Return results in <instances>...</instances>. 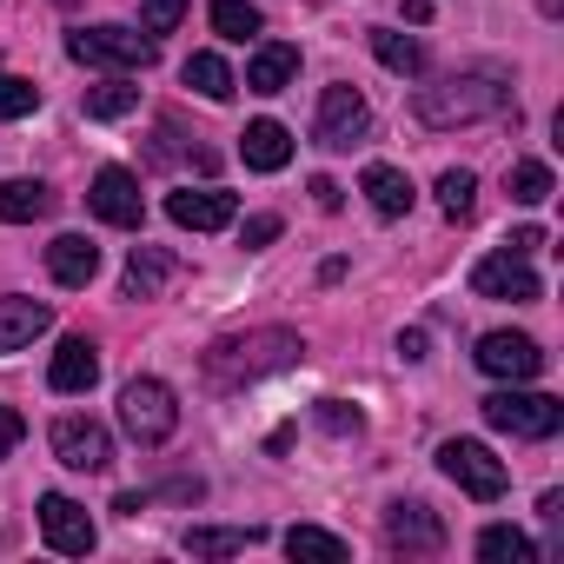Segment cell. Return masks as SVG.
<instances>
[{
  "label": "cell",
  "mask_w": 564,
  "mask_h": 564,
  "mask_svg": "<svg viewBox=\"0 0 564 564\" xmlns=\"http://www.w3.org/2000/svg\"><path fill=\"white\" fill-rule=\"evenodd\" d=\"M300 352H306L300 333H286V326H259V333H232V339L206 346L199 372H206L213 392H239V386H252V379H265V372H279V366H293Z\"/></svg>",
  "instance_id": "1"
},
{
  "label": "cell",
  "mask_w": 564,
  "mask_h": 564,
  "mask_svg": "<svg viewBox=\"0 0 564 564\" xmlns=\"http://www.w3.org/2000/svg\"><path fill=\"white\" fill-rule=\"evenodd\" d=\"M511 107V87H505V74H452V80H438V87H419L412 94V113H419V127H471V120H491V113H505Z\"/></svg>",
  "instance_id": "2"
},
{
  "label": "cell",
  "mask_w": 564,
  "mask_h": 564,
  "mask_svg": "<svg viewBox=\"0 0 564 564\" xmlns=\"http://www.w3.org/2000/svg\"><path fill=\"white\" fill-rule=\"evenodd\" d=\"M120 425H127L133 445H166L173 425H180L173 386H166V379H127V386H120Z\"/></svg>",
  "instance_id": "3"
},
{
  "label": "cell",
  "mask_w": 564,
  "mask_h": 564,
  "mask_svg": "<svg viewBox=\"0 0 564 564\" xmlns=\"http://www.w3.org/2000/svg\"><path fill=\"white\" fill-rule=\"evenodd\" d=\"M438 471H445L465 498H478V505L505 498V485H511L505 458H491V445H478V438H445V445H438Z\"/></svg>",
  "instance_id": "4"
},
{
  "label": "cell",
  "mask_w": 564,
  "mask_h": 564,
  "mask_svg": "<svg viewBox=\"0 0 564 564\" xmlns=\"http://www.w3.org/2000/svg\"><path fill=\"white\" fill-rule=\"evenodd\" d=\"M67 54H74L80 67H120V74H140V67H153L160 41L133 34V28H80V34H67Z\"/></svg>",
  "instance_id": "5"
},
{
  "label": "cell",
  "mask_w": 564,
  "mask_h": 564,
  "mask_svg": "<svg viewBox=\"0 0 564 564\" xmlns=\"http://www.w3.org/2000/svg\"><path fill=\"white\" fill-rule=\"evenodd\" d=\"M478 412L491 432H511V438H557V425H564V405L544 392H491Z\"/></svg>",
  "instance_id": "6"
},
{
  "label": "cell",
  "mask_w": 564,
  "mask_h": 564,
  "mask_svg": "<svg viewBox=\"0 0 564 564\" xmlns=\"http://www.w3.org/2000/svg\"><path fill=\"white\" fill-rule=\"evenodd\" d=\"M372 133V107H366V94L359 87H326L319 94V120H313V140L326 147V153H352L359 140Z\"/></svg>",
  "instance_id": "7"
},
{
  "label": "cell",
  "mask_w": 564,
  "mask_h": 564,
  "mask_svg": "<svg viewBox=\"0 0 564 564\" xmlns=\"http://www.w3.org/2000/svg\"><path fill=\"white\" fill-rule=\"evenodd\" d=\"M471 293H478V300H511V306H531L544 286H538V272H531L518 252H485V259L471 265Z\"/></svg>",
  "instance_id": "8"
},
{
  "label": "cell",
  "mask_w": 564,
  "mask_h": 564,
  "mask_svg": "<svg viewBox=\"0 0 564 564\" xmlns=\"http://www.w3.org/2000/svg\"><path fill=\"white\" fill-rule=\"evenodd\" d=\"M471 359H478V372L511 379V386H524V379L544 372V352H538V339H524V333H485Z\"/></svg>",
  "instance_id": "9"
},
{
  "label": "cell",
  "mask_w": 564,
  "mask_h": 564,
  "mask_svg": "<svg viewBox=\"0 0 564 564\" xmlns=\"http://www.w3.org/2000/svg\"><path fill=\"white\" fill-rule=\"evenodd\" d=\"M54 458L67 471H107L113 465V438L94 419H54Z\"/></svg>",
  "instance_id": "10"
},
{
  "label": "cell",
  "mask_w": 564,
  "mask_h": 564,
  "mask_svg": "<svg viewBox=\"0 0 564 564\" xmlns=\"http://www.w3.org/2000/svg\"><path fill=\"white\" fill-rule=\"evenodd\" d=\"M41 538H47L61 557H87V551H94V518H87V505H74L67 491H47V498H41Z\"/></svg>",
  "instance_id": "11"
},
{
  "label": "cell",
  "mask_w": 564,
  "mask_h": 564,
  "mask_svg": "<svg viewBox=\"0 0 564 564\" xmlns=\"http://www.w3.org/2000/svg\"><path fill=\"white\" fill-rule=\"evenodd\" d=\"M386 544L405 551V557H432V551H445V524L432 518V505L405 498V505L386 511Z\"/></svg>",
  "instance_id": "12"
},
{
  "label": "cell",
  "mask_w": 564,
  "mask_h": 564,
  "mask_svg": "<svg viewBox=\"0 0 564 564\" xmlns=\"http://www.w3.org/2000/svg\"><path fill=\"white\" fill-rule=\"evenodd\" d=\"M87 206H94L107 226H140V219H147L140 180H133L127 166H100V173H94V193H87Z\"/></svg>",
  "instance_id": "13"
},
{
  "label": "cell",
  "mask_w": 564,
  "mask_h": 564,
  "mask_svg": "<svg viewBox=\"0 0 564 564\" xmlns=\"http://www.w3.org/2000/svg\"><path fill=\"white\" fill-rule=\"evenodd\" d=\"M166 219L186 226V232H219V226L239 219V199L219 193V186H199V193L186 186V193H166Z\"/></svg>",
  "instance_id": "14"
},
{
  "label": "cell",
  "mask_w": 564,
  "mask_h": 564,
  "mask_svg": "<svg viewBox=\"0 0 564 564\" xmlns=\"http://www.w3.org/2000/svg\"><path fill=\"white\" fill-rule=\"evenodd\" d=\"M180 279V259L166 246H133L127 252V300H160Z\"/></svg>",
  "instance_id": "15"
},
{
  "label": "cell",
  "mask_w": 564,
  "mask_h": 564,
  "mask_svg": "<svg viewBox=\"0 0 564 564\" xmlns=\"http://www.w3.org/2000/svg\"><path fill=\"white\" fill-rule=\"evenodd\" d=\"M47 272H54V286L80 293L87 279L100 272V246H94V239H80V232H61V239L47 246Z\"/></svg>",
  "instance_id": "16"
},
{
  "label": "cell",
  "mask_w": 564,
  "mask_h": 564,
  "mask_svg": "<svg viewBox=\"0 0 564 564\" xmlns=\"http://www.w3.org/2000/svg\"><path fill=\"white\" fill-rule=\"evenodd\" d=\"M94 379H100V352H94V339H61V352H54V366H47V386L54 392H94Z\"/></svg>",
  "instance_id": "17"
},
{
  "label": "cell",
  "mask_w": 564,
  "mask_h": 564,
  "mask_svg": "<svg viewBox=\"0 0 564 564\" xmlns=\"http://www.w3.org/2000/svg\"><path fill=\"white\" fill-rule=\"evenodd\" d=\"M293 74H300V47H293V41H265V47L246 61V87H252V94H286Z\"/></svg>",
  "instance_id": "18"
},
{
  "label": "cell",
  "mask_w": 564,
  "mask_h": 564,
  "mask_svg": "<svg viewBox=\"0 0 564 564\" xmlns=\"http://www.w3.org/2000/svg\"><path fill=\"white\" fill-rule=\"evenodd\" d=\"M47 326H54V306L47 300H0V352L34 346Z\"/></svg>",
  "instance_id": "19"
},
{
  "label": "cell",
  "mask_w": 564,
  "mask_h": 564,
  "mask_svg": "<svg viewBox=\"0 0 564 564\" xmlns=\"http://www.w3.org/2000/svg\"><path fill=\"white\" fill-rule=\"evenodd\" d=\"M359 193L372 199V213H379V219H405V213H412V199H419V193H412V180H405L399 166H386V160H372V166H366Z\"/></svg>",
  "instance_id": "20"
},
{
  "label": "cell",
  "mask_w": 564,
  "mask_h": 564,
  "mask_svg": "<svg viewBox=\"0 0 564 564\" xmlns=\"http://www.w3.org/2000/svg\"><path fill=\"white\" fill-rule=\"evenodd\" d=\"M239 153H246V166H252V173H279V166L293 160V133L279 127V120H252V127H246V140H239Z\"/></svg>",
  "instance_id": "21"
},
{
  "label": "cell",
  "mask_w": 564,
  "mask_h": 564,
  "mask_svg": "<svg viewBox=\"0 0 564 564\" xmlns=\"http://www.w3.org/2000/svg\"><path fill=\"white\" fill-rule=\"evenodd\" d=\"M47 213H54V193L41 180H8V186H0V219H8V226H34Z\"/></svg>",
  "instance_id": "22"
},
{
  "label": "cell",
  "mask_w": 564,
  "mask_h": 564,
  "mask_svg": "<svg viewBox=\"0 0 564 564\" xmlns=\"http://www.w3.org/2000/svg\"><path fill=\"white\" fill-rule=\"evenodd\" d=\"M246 544H259V524H193L186 531V551L193 557H232Z\"/></svg>",
  "instance_id": "23"
},
{
  "label": "cell",
  "mask_w": 564,
  "mask_h": 564,
  "mask_svg": "<svg viewBox=\"0 0 564 564\" xmlns=\"http://www.w3.org/2000/svg\"><path fill=\"white\" fill-rule=\"evenodd\" d=\"M186 87L206 94V100H232V94H239V80H232V67H226L219 54H193V61H186Z\"/></svg>",
  "instance_id": "24"
},
{
  "label": "cell",
  "mask_w": 564,
  "mask_h": 564,
  "mask_svg": "<svg viewBox=\"0 0 564 564\" xmlns=\"http://www.w3.org/2000/svg\"><path fill=\"white\" fill-rule=\"evenodd\" d=\"M438 213H445L452 226L478 213V180H471L465 166H445V173H438Z\"/></svg>",
  "instance_id": "25"
},
{
  "label": "cell",
  "mask_w": 564,
  "mask_h": 564,
  "mask_svg": "<svg viewBox=\"0 0 564 564\" xmlns=\"http://www.w3.org/2000/svg\"><path fill=\"white\" fill-rule=\"evenodd\" d=\"M478 557H491V564H531L538 551H531V538L518 524H485L478 531Z\"/></svg>",
  "instance_id": "26"
},
{
  "label": "cell",
  "mask_w": 564,
  "mask_h": 564,
  "mask_svg": "<svg viewBox=\"0 0 564 564\" xmlns=\"http://www.w3.org/2000/svg\"><path fill=\"white\" fill-rule=\"evenodd\" d=\"M372 54H379V67H392V74H419V67H425V47H419L412 34H392V28H372Z\"/></svg>",
  "instance_id": "27"
},
{
  "label": "cell",
  "mask_w": 564,
  "mask_h": 564,
  "mask_svg": "<svg viewBox=\"0 0 564 564\" xmlns=\"http://www.w3.org/2000/svg\"><path fill=\"white\" fill-rule=\"evenodd\" d=\"M505 193H511L518 206H544V199H551V166H544V160H511Z\"/></svg>",
  "instance_id": "28"
},
{
  "label": "cell",
  "mask_w": 564,
  "mask_h": 564,
  "mask_svg": "<svg viewBox=\"0 0 564 564\" xmlns=\"http://www.w3.org/2000/svg\"><path fill=\"white\" fill-rule=\"evenodd\" d=\"M206 21H213V34H226V41H252V34L265 28L252 0H213V8H206Z\"/></svg>",
  "instance_id": "29"
},
{
  "label": "cell",
  "mask_w": 564,
  "mask_h": 564,
  "mask_svg": "<svg viewBox=\"0 0 564 564\" xmlns=\"http://www.w3.org/2000/svg\"><path fill=\"white\" fill-rule=\"evenodd\" d=\"M140 107V87H127V80H100V87H87V120H127Z\"/></svg>",
  "instance_id": "30"
},
{
  "label": "cell",
  "mask_w": 564,
  "mask_h": 564,
  "mask_svg": "<svg viewBox=\"0 0 564 564\" xmlns=\"http://www.w3.org/2000/svg\"><path fill=\"white\" fill-rule=\"evenodd\" d=\"M286 551H293V557H326V564H339V557H346V538H333V531H319V524H293V531H286Z\"/></svg>",
  "instance_id": "31"
},
{
  "label": "cell",
  "mask_w": 564,
  "mask_h": 564,
  "mask_svg": "<svg viewBox=\"0 0 564 564\" xmlns=\"http://www.w3.org/2000/svg\"><path fill=\"white\" fill-rule=\"evenodd\" d=\"M41 107V87L21 80V74H0V120H28Z\"/></svg>",
  "instance_id": "32"
},
{
  "label": "cell",
  "mask_w": 564,
  "mask_h": 564,
  "mask_svg": "<svg viewBox=\"0 0 564 564\" xmlns=\"http://www.w3.org/2000/svg\"><path fill=\"white\" fill-rule=\"evenodd\" d=\"M180 21H186V0H140V34H147V41L173 34Z\"/></svg>",
  "instance_id": "33"
},
{
  "label": "cell",
  "mask_w": 564,
  "mask_h": 564,
  "mask_svg": "<svg viewBox=\"0 0 564 564\" xmlns=\"http://www.w3.org/2000/svg\"><path fill=\"white\" fill-rule=\"evenodd\" d=\"M319 425H326L333 438H346V432H359L366 419H359V405H346V399H319Z\"/></svg>",
  "instance_id": "34"
},
{
  "label": "cell",
  "mask_w": 564,
  "mask_h": 564,
  "mask_svg": "<svg viewBox=\"0 0 564 564\" xmlns=\"http://www.w3.org/2000/svg\"><path fill=\"white\" fill-rule=\"evenodd\" d=\"M272 239H279V213H252V219L239 226V246H246V252H259V246H272Z\"/></svg>",
  "instance_id": "35"
},
{
  "label": "cell",
  "mask_w": 564,
  "mask_h": 564,
  "mask_svg": "<svg viewBox=\"0 0 564 564\" xmlns=\"http://www.w3.org/2000/svg\"><path fill=\"white\" fill-rule=\"evenodd\" d=\"M21 438H28V425H21V412H14V405H0V458H8V452H14Z\"/></svg>",
  "instance_id": "36"
},
{
  "label": "cell",
  "mask_w": 564,
  "mask_h": 564,
  "mask_svg": "<svg viewBox=\"0 0 564 564\" xmlns=\"http://www.w3.org/2000/svg\"><path fill=\"white\" fill-rule=\"evenodd\" d=\"M538 246H544V232H538V226H518V232L505 239V252H518V259H531Z\"/></svg>",
  "instance_id": "37"
},
{
  "label": "cell",
  "mask_w": 564,
  "mask_h": 564,
  "mask_svg": "<svg viewBox=\"0 0 564 564\" xmlns=\"http://www.w3.org/2000/svg\"><path fill=\"white\" fill-rule=\"evenodd\" d=\"M313 199H319V206H326V213H339V199H346V193H339V186H333V180H326V173H319V180H313Z\"/></svg>",
  "instance_id": "38"
},
{
  "label": "cell",
  "mask_w": 564,
  "mask_h": 564,
  "mask_svg": "<svg viewBox=\"0 0 564 564\" xmlns=\"http://www.w3.org/2000/svg\"><path fill=\"white\" fill-rule=\"evenodd\" d=\"M54 8H74V0H54Z\"/></svg>",
  "instance_id": "39"
}]
</instances>
